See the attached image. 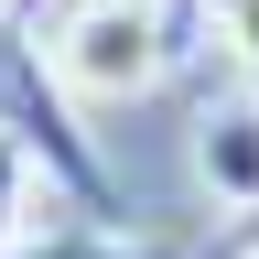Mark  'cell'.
Wrapping results in <instances>:
<instances>
[{"label": "cell", "instance_id": "cell-5", "mask_svg": "<svg viewBox=\"0 0 259 259\" xmlns=\"http://www.w3.org/2000/svg\"><path fill=\"white\" fill-rule=\"evenodd\" d=\"M205 32L238 54V87H259V0H205Z\"/></svg>", "mask_w": 259, "mask_h": 259}, {"label": "cell", "instance_id": "cell-3", "mask_svg": "<svg viewBox=\"0 0 259 259\" xmlns=\"http://www.w3.org/2000/svg\"><path fill=\"white\" fill-rule=\"evenodd\" d=\"M194 184L227 216H259V87H227L194 108Z\"/></svg>", "mask_w": 259, "mask_h": 259}, {"label": "cell", "instance_id": "cell-7", "mask_svg": "<svg viewBox=\"0 0 259 259\" xmlns=\"http://www.w3.org/2000/svg\"><path fill=\"white\" fill-rule=\"evenodd\" d=\"M238 259H259V238H248V248H238Z\"/></svg>", "mask_w": 259, "mask_h": 259}, {"label": "cell", "instance_id": "cell-1", "mask_svg": "<svg viewBox=\"0 0 259 259\" xmlns=\"http://www.w3.org/2000/svg\"><path fill=\"white\" fill-rule=\"evenodd\" d=\"M22 44L44 54V76L65 97H97V108L151 97L173 76V22H162V0H54L44 32H22Z\"/></svg>", "mask_w": 259, "mask_h": 259}, {"label": "cell", "instance_id": "cell-6", "mask_svg": "<svg viewBox=\"0 0 259 259\" xmlns=\"http://www.w3.org/2000/svg\"><path fill=\"white\" fill-rule=\"evenodd\" d=\"M22 205H32V162L11 151V130H0V248L22 238Z\"/></svg>", "mask_w": 259, "mask_h": 259}, {"label": "cell", "instance_id": "cell-8", "mask_svg": "<svg viewBox=\"0 0 259 259\" xmlns=\"http://www.w3.org/2000/svg\"><path fill=\"white\" fill-rule=\"evenodd\" d=\"M0 11H11V0H0Z\"/></svg>", "mask_w": 259, "mask_h": 259}, {"label": "cell", "instance_id": "cell-2", "mask_svg": "<svg viewBox=\"0 0 259 259\" xmlns=\"http://www.w3.org/2000/svg\"><path fill=\"white\" fill-rule=\"evenodd\" d=\"M0 130H11V151L32 162V184L65 194L76 216H108V205H119V194H108V162H97V141L76 130V97H65V87L44 76V54L11 44V32H0Z\"/></svg>", "mask_w": 259, "mask_h": 259}, {"label": "cell", "instance_id": "cell-4", "mask_svg": "<svg viewBox=\"0 0 259 259\" xmlns=\"http://www.w3.org/2000/svg\"><path fill=\"white\" fill-rule=\"evenodd\" d=\"M0 259H173L162 238H119V227H97V216H65V227H22Z\"/></svg>", "mask_w": 259, "mask_h": 259}]
</instances>
